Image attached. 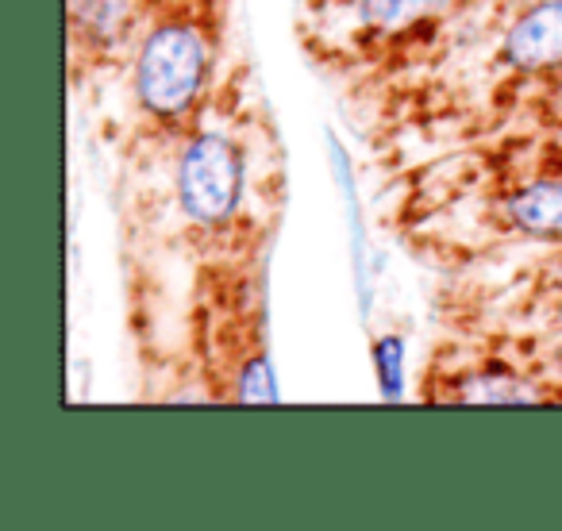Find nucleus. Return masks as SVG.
<instances>
[{
  "label": "nucleus",
  "mask_w": 562,
  "mask_h": 531,
  "mask_svg": "<svg viewBox=\"0 0 562 531\" xmlns=\"http://www.w3.org/2000/svg\"><path fill=\"white\" fill-rule=\"evenodd\" d=\"M443 4L447 0H359V12L374 27H401V24H413L416 16H428V12L443 9Z\"/></svg>",
  "instance_id": "nucleus-5"
},
{
  "label": "nucleus",
  "mask_w": 562,
  "mask_h": 531,
  "mask_svg": "<svg viewBox=\"0 0 562 531\" xmlns=\"http://www.w3.org/2000/svg\"><path fill=\"white\" fill-rule=\"evenodd\" d=\"M508 216L531 235H562V181H539L516 193Z\"/></svg>",
  "instance_id": "nucleus-4"
},
{
  "label": "nucleus",
  "mask_w": 562,
  "mask_h": 531,
  "mask_svg": "<svg viewBox=\"0 0 562 531\" xmlns=\"http://www.w3.org/2000/svg\"><path fill=\"white\" fill-rule=\"evenodd\" d=\"M204 81V43L193 27L166 24L150 32L135 66L139 101L158 116H178L196 101Z\"/></svg>",
  "instance_id": "nucleus-1"
},
{
  "label": "nucleus",
  "mask_w": 562,
  "mask_h": 531,
  "mask_svg": "<svg viewBox=\"0 0 562 531\" xmlns=\"http://www.w3.org/2000/svg\"><path fill=\"white\" fill-rule=\"evenodd\" d=\"M467 400H493V405H508V400H536L528 385H513V377H493L490 385H474L467 389Z\"/></svg>",
  "instance_id": "nucleus-8"
},
{
  "label": "nucleus",
  "mask_w": 562,
  "mask_h": 531,
  "mask_svg": "<svg viewBox=\"0 0 562 531\" xmlns=\"http://www.w3.org/2000/svg\"><path fill=\"white\" fill-rule=\"evenodd\" d=\"M243 193V158L227 135H201L186 147L178 166L181 208L196 224H220L235 212Z\"/></svg>",
  "instance_id": "nucleus-2"
},
{
  "label": "nucleus",
  "mask_w": 562,
  "mask_h": 531,
  "mask_svg": "<svg viewBox=\"0 0 562 531\" xmlns=\"http://www.w3.org/2000/svg\"><path fill=\"white\" fill-rule=\"evenodd\" d=\"M505 58L520 70L562 63V0H543L508 27Z\"/></svg>",
  "instance_id": "nucleus-3"
},
{
  "label": "nucleus",
  "mask_w": 562,
  "mask_h": 531,
  "mask_svg": "<svg viewBox=\"0 0 562 531\" xmlns=\"http://www.w3.org/2000/svg\"><path fill=\"white\" fill-rule=\"evenodd\" d=\"M374 366H378V382H382V397L397 400L401 389H405V343L397 336L378 339Z\"/></svg>",
  "instance_id": "nucleus-6"
},
{
  "label": "nucleus",
  "mask_w": 562,
  "mask_h": 531,
  "mask_svg": "<svg viewBox=\"0 0 562 531\" xmlns=\"http://www.w3.org/2000/svg\"><path fill=\"white\" fill-rule=\"evenodd\" d=\"M278 385L270 374V359H250L239 377V400L243 405H278Z\"/></svg>",
  "instance_id": "nucleus-7"
}]
</instances>
